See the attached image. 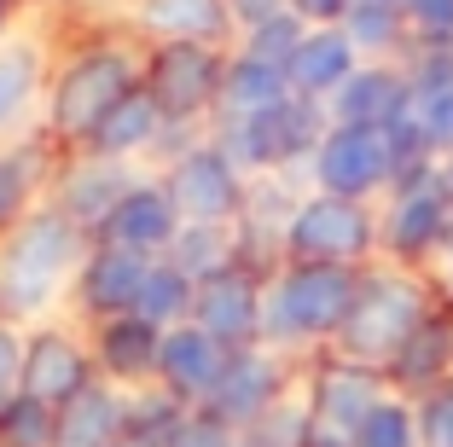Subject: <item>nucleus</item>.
Listing matches in <instances>:
<instances>
[{
  "mask_svg": "<svg viewBox=\"0 0 453 447\" xmlns=\"http://www.w3.org/2000/svg\"><path fill=\"white\" fill-rule=\"evenodd\" d=\"M366 267H326V262H280L262 290V343L273 355L332 349L343 331Z\"/></svg>",
  "mask_w": 453,
  "mask_h": 447,
  "instance_id": "obj_2",
  "label": "nucleus"
},
{
  "mask_svg": "<svg viewBox=\"0 0 453 447\" xmlns=\"http://www.w3.org/2000/svg\"><path fill=\"white\" fill-rule=\"evenodd\" d=\"M378 238H384V262L395 267H436L453 244V192L436 169H418L407 181H395V192L378 210Z\"/></svg>",
  "mask_w": 453,
  "mask_h": 447,
  "instance_id": "obj_7",
  "label": "nucleus"
},
{
  "mask_svg": "<svg viewBox=\"0 0 453 447\" xmlns=\"http://www.w3.org/2000/svg\"><path fill=\"white\" fill-rule=\"evenodd\" d=\"M0 447H58V407L18 395L12 407H0Z\"/></svg>",
  "mask_w": 453,
  "mask_h": 447,
  "instance_id": "obj_33",
  "label": "nucleus"
},
{
  "mask_svg": "<svg viewBox=\"0 0 453 447\" xmlns=\"http://www.w3.org/2000/svg\"><path fill=\"white\" fill-rule=\"evenodd\" d=\"M18 6H24V0H0V41H12V18H18Z\"/></svg>",
  "mask_w": 453,
  "mask_h": 447,
  "instance_id": "obj_41",
  "label": "nucleus"
},
{
  "mask_svg": "<svg viewBox=\"0 0 453 447\" xmlns=\"http://www.w3.org/2000/svg\"><path fill=\"white\" fill-rule=\"evenodd\" d=\"M146 81V65L122 41H94L81 47L53 81H47V128L65 145H88L94 128Z\"/></svg>",
  "mask_w": 453,
  "mask_h": 447,
  "instance_id": "obj_4",
  "label": "nucleus"
},
{
  "mask_svg": "<svg viewBox=\"0 0 453 447\" xmlns=\"http://www.w3.org/2000/svg\"><path fill=\"white\" fill-rule=\"evenodd\" d=\"M441 303V290L430 285L418 267H395V262H372L360 274L355 290V308H349L343 331H337L332 355L360 360V366H378L384 372L389 360L407 349L418 326L430 320V308Z\"/></svg>",
  "mask_w": 453,
  "mask_h": 447,
  "instance_id": "obj_3",
  "label": "nucleus"
},
{
  "mask_svg": "<svg viewBox=\"0 0 453 447\" xmlns=\"http://www.w3.org/2000/svg\"><path fill=\"white\" fill-rule=\"evenodd\" d=\"M262 290H267V274H256L250 262L226 267L221 279H203L198 297H192V326H203L233 355L256 349L262 343Z\"/></svg>",
  "mask_w": 453,
  "mask_h": 447,
  "instance_id": "obj_13",
  "label": "nucleus"
},
{
  "mask_svg": "<svg viewBox=\"0 0 453 447\" xmlns=\"http://www.w3.org/2000/svg\"><path fill=\"white\" fill-rule=\"evenodd\" d=\"M413 47H453V0H407Z\"/></svg>",
  "mask_w": 453,
  "mask_h": 447,
  "instance_id": "obj_35",
  "label": "nucleus"
},
{
  "mask_svg": "<svg viewBox=\"0 0 453 447\" xmlns=\"http://www.w3.org/2000/svg\"><path fill=\"white\" fill-rule=\"evenodd\" d=\"M291 76L285 65H267V58H250V53H233L226 58V76H221V99H215V122H250V117H267L291 99Z\"/></svg>",
  "mask_w": 453,
  "mask_h": 447,
  "instance_id": "obj_25",
  "label": "nucleus"
},
{
  "mask_svg": "<svg viewBox=\"0 0 453 447\" xmlns=\"http://www.w3.org/2000/svg\"><path fill=\"white\" fill-rule=\"evenodd\" d=\"M35 186H41V151L35 145L0 151V238L35 210Z\"/></svg>",
  "mask_w": 453,
  "mask_h": 447,
  "instance_id": "obj_31",
  "label": "nucleus"
},
{
  "mask_svg": "<svg viewBox=\"0 0 453 447\" xmlns=\"http://www.w3.org/2000/svg\"><path fill=\"white\" fill-rule=\"evenodd\" d=\"M24 395V331L0 320V407Z\"/></svg>",
  "mask_w": 453,
  "mask_h": 447,
  "instance_id": "obj_38",
  "label": "nucleus"
},
{
  "mask_svg": "<svg viewBox=\"0 0 453 447\" xmlns=\"http://www.w3.org/2000/svg\"><path fill=\"white\" fill-rule=\"evenodd\" d=\"M303 35H308L303 18H296V12H280V18H267V24L244 29V47H239V53L267 58V65H291V53L303 47Z\"/></svg>",
  "mask_w": 453,
  "mask_h": 447,
  "instance_id": "obj_34",
  "label": "nucleus"
},
{
  "mask_svg": "<svg viewBox=\"0 0 453 447\" xmlns=\"http://www.w3.org/2000/svg\"><path fill=\"white\" fill-rule=\"evenodd\" d=\"M349 447H425V435H418V407L407 395L389 389L384 401L360 419V430L349 435Z\"/></svg>",
  "mask_w": 453,
  "mask_h": 447,
  "instance_id": "obj_32",
  "label": "nucleus"
},
{
  "mask_svg": "<svg viewBox=\"0 0 453 447\" xmlns=\"http://www.w3.org/2000/svg\"><path fill=\"white\" fill-rule=\"evenodd\" d=\"M140 186L134 163H117V158H94V151H76V158L58 169L53 181V204L81 227L88 238H99V227L117 215V204Z\"/></svg>",
  "mask_w": 453,
  "mask_h": 447,
  "instance_id": "obj_15",
  "label": "nucleus"
},
{
  "mask_svg": "<svg viewBox=\"0 0 453 447\" xmlns=\"http://www.w3.org/2000/svg\"><path fill=\"white\" fill-rule=\"evenodd\" d=\"M128 407H134V389L122 383H88V389L58 407V447H117L128 435Z\"/></svg>",
  "mask_w": 453,
  "mask_h": 447,
  "instance_id": "obj_23",
  "label": "nucleus"
},
{
  "mask_svg": "<svg viewBox=\"0 0 453 447\" xmlns=\"http://www.w3.org/2000/svg\"><path fill=\"white\" fill-rule=\"evenodd\" d=\"M389 395V378L378 366H360V360H343V355H326L320 366L308 372L303 383V401H308V424L326 435H355L360 419Z\"/></svg>",
  "mask_w": 453,
  "mask_h": 447,
  "instance_id": "obj_11",
  "label": "nucleus"
},
{
  "mask_svg": "<svg viewBox=\"0 0 453 447\" xmlns=\"http://www.w3.org/2000/svg\"><path fill=\"white\" fill-rule=\"evenodd\" d=\"M94 360L99 378L122 383V389H151L157 383V360H163V326L140 314H117L94 326Z\"/></svg>",
  "mask_w": 453,
  "mask_h": 447,
  "instance_id": "obj_18",
  "label": "nucleus"
},
{
  "mask_svg": "<svg viewBox=\"0 0 453 447\" xmlns=\"http://www.w3.org/2000/svg\"><path fill=\"white\" fill-rule=\"evenodd\" d=\"M169 186L174 210L187 227H239L250 204V174L226 158L215 140H192L174 151V163L157 174Z\"/></svg>",
  "mask_w": 453,
  "mask_h": 447,
  "instance_id": "obj_8",
  "label": "nucleus"
},
{
  "mask_svg": "<svg viewBox=\"0 0 453 447\" xmlns=\"http://www.w3.org/2000/svg\"><path fill=\"white\" fill-rule=\"evenodd\" d=\"M146 274H151L146 256L117 250V244H94V256H88V267H81V279H76L81 314L94 320V326H99V320H117V314H134Z\"/></svg>",
  "mask_w": 453,
  "mask_h": 447,
  "instance_id": "obj_22",
  "label": "nucleus"
},
{
  "mask_svg": "<svg viewBox=\"0 0 453 447\" xmlns=\"http://www.w3.org/2000/svg\"><path fill=\"white\" fill-rule=\"evenodd\" d=\"M134 29L151 41H192V47H226L239 35L233 0H134Z\"/></svg>",
  "mask_w": 453,
  "mask_h": 447,
  "instance_id": "obj_20",
  "label": "nucleus"
},
{
  "mask_svg": "<svg viewBox=\"0 0 453 447\" xmlns=\"http://www.w3.org/2000/svg\"><path fill=\"white\" fill-rule=\"evenodd\" d=\"M326 128H332V111L320 99H303L291 93L280 111H267V117H250V122H215L210 140L221 145L226 158L239 163L250 181L262 174H291V169H308L314 151H320Z\"/></svg>",
  "mask_w": 453,
  "mask_h": 447,
  "instance_id": "obj_5",
  "label": "nucleus"
},
{
  "mask_svg": "<svg viewBox=\"0 0 453 447\" xmlns=\"http://www.w3.org/2000/svg\"><path fill=\"white\" fill-rule=\"evenodd\" d=\"M94 256V238L81 233L58 204H35L12 233L0 238V320H41L47 308L76 290L81 267Z\"/></svg>",
  "mask_w": 453,
  "mask_h": 447,
  "instance_id": "obj_1",
  "label": "nucleus"
},
{
  "mask_svg": "<svg viewBox=\"0 0 453 447\" xmlns=\"http://www.w3.org/2000/svg\"><path fill=\"white\" fill-rule=\"evenodd\" d=\"M366 6H401V12H407V0H366Z\"/></svg>",
  "mask_w": 453,
  "mask_h": 447,
  "instance_id": "obj_44",
  "label": "nucleus"
},
{
  "mask_svg": "<svg viewBox=\"0 0 453 447\" xmlns=\"http://www.w3.org/2000/svg\"><path fill=\"white\" fill-rule=\"evenodd\" d=\"M169 447H239V430H226L221 419H210L203 407H192L180 419V430L169 435Z\"/></svg>",
  "mask_w": 453,
  "mask_h": 447,
  "instance_id": "obj_37",
  "label": "nucleus"
},
{
  "mask_svg": "<svg viewBox=\"0 0 453 447\" xmlns=\"http://www.w3.org/2000/svg\"><path fill=\"white\" fill-rule=\"evenodd\" d=\"M418 435H425V447H453V378L441 383V389L418 395Z\"/></svg>",
  "mask_w": 453,
  "mask_h": 447,
  "instance_id": "obj_36",
  "label": "nucleus"
},
{
  "mask_svg": "<svg viewBox=\"0 0 453 447\" xmlns=\"http://www.w3.org/2000/svg\"><path fill=\"white\" fill-rule=\"evenodd\" d=\"M163 262H174L192 285H203V279H221L226 267L244 262V238L239 227H180V238L169 244Z\"/></svg>",
  "mask_w": 453,
  "mask_h": 447,
  "instance_id": "obj_29",
  "label": "nucleus"
},
{
  "mask_svg": "<svg viewBox=\"0 0 453 447\" xmlns=\"http://www.w3.org/2000/svg\"><path fill=\"white\" fill-rule=\"evenodd\" d=\"M280 262H326V267H372V262H384L378 210L372 204H355V197L303 192L291 227H285Z\"/></svg>",
  "mask_w": 453,
  "mask_h": 447,
  "instance_id": "obj_6",
  "label": "nucleus"
},
{
  "mask_svg": "<svg viewBox=\"0 0 453 447\" xmlns=\"http://www.w3.org/2000/svg\"><path fill=\"white\" fill-rule=\"evenodd\" d=\"M47 93V53L35 35L0 41V140L24 128V117L35 111V99Z\"/></svg>",
  "mask_w": 453,
  "mask_h": 447,
  "instance_id": "obj_28",
  "label": "nucleus"
},
{
  "mask_svg": "<svg viewBox=\"0 0 453 447\" xmlns=\"http://www.w3.org/2000/svg\"><path fill=\"white\" fill-rule=\"evenodd\" d=\"M407 99H413V76L401 58H389V65H360L326 99V111H332V122H349V128H389L407 111Z\"/></svg>",
  "mask_w": 453,
  "mask_h": 447,
  "instance_id": "obj_19",
  "label": "nucleus"
},
{
  "mask_svg": "<svg viewBox=\"0 0 453 447\" xmlns=\"http://www.w3.org/2000/svg\"><path fill=\"white\" fill-rule=\"evenodd\" d=\"M88 383H99V360L76 331L35 326L24 337V395H35L47 407H70Z\"/></svg>",
  "mask_w": 453,
  "mask_h": 447,
  "instance_id": "obj_14",
  "label": "nucleus"
},
{
  "mask_svg": "<svg viewBox=\"0 0 453 447\" xmlns=\"http://www.w3.org/2000/svg\"><path fill=\"white\" fill-rule=\"evenodd\" d=\"M441 181H448V192H453V151L441 158Z\"/></svg>",
  "mask_w": 453,
  "mask_h": 447,
  "instance_id": "obj_43",
  "label": "nucleus"
},
{
  "mask_svg": "<svg viewBox=\"0 0 453 447\" xmlns=\"http://www.w3.org/2000/svg\"><path fill=\"white\" fill-rule=\"evenodd\" d=\"M180 227L187 221H180V210H174L169 186L163 181H140L117 204V215L99 227L94 244H117V250H134V256H146V262H163L169 244L180 238Z\"/></svg>",
  "mask_w": 453,
  "mask_h": 447,
  "instance_id": "obj_17",
  "label": "nucleus"
},
{
  "mask_svg": "<svg viewBox=\"0 0 453 447\" xmlns=\"http://www.w3.org/2000/svg\"><path fill=\"white\" fill-rule=\"evenodd\" d=\"M192 297H198V285H192L174 262H151L134 314L151 320V326H163V331H174V326H187V320H192Z\"/></svg>",
  "mask_w": 453,
  "mask_h": 447,
  "instance_id": "obj_30",
  "label": "nucleus"
},
{
  "mask_svg": "<svg viewBox=\"0 0 453 447\" xmlns=\"http://www.w3.org/2000/svg\"><path fill=\"white\" fill-rule=\"evenodd\" d=\"M226 366H233V349L226 343H215L203 326H174L163 331V360H157V389L174 395L180 407H203L215 395V383L226 378Z\"/></svg>",
  "mask_w": 453,
  "mask_h": 447,
  "instance_id": "obj_16",
  "label": "nucleus"
},
{
  "mask_svg": "<svg viewBox=\"0 0 453 447\" xmlns=\"http://www.w3.org/2000/svg\"><path fill=\"white\" fill-rule=\"evenodd\" d=\"M384 378H389V389L407 395V401H418V395L441 389V383L453 378V303H448V297L430 308V320L407 337V349L384 366Z\"/></svg>",
  "mask_w": 453,
  "mask_h": 447,
  "instance_id": "obj_21",
  "label": "nucleus"
},
{
  "mask_svg": "<svg viewBox=\"0 0 453 447\" xmlns=\"http://www.w3.org/2000/svg\"><path fill=\"white\" fill-rule=\"evenodd\" d=\"M436 290H441V297L453 303V244H448V256L436 262Z\"/></svg>",
  "mask_w": 453,
  "mask_h": 447,
  "instance_id": "obj_40",
  "label": "nucleus"
},
{
  "mask_svg": "<svg viewBox=\"0 0 453 447\" xmlns=\"http://www.w3.org/2000/svg\"><path fill=\"white\" fill-rule=\"evenodd\" d=\"M360 65H366V58L355 53V41H349L343 24H337V29H308L303 47L291 53V65H285V76H291V88L303 93V99H320L326 105Z\"/></svg>",
  "mask_w": 453,
  "mask_h": 447,
  "instance_id": "obj_27",
  "label": "nucleus"
},
{
  "mask_svg": "<svg viewBox=\"0 0 453 447\" xmlns=\"http://www.w3.org/2000/svg\"><path fill=\"white\" fill-rule=\"evenodd\" d=\"M407 76H413L418 128L436 145V158H448L453 151V47H413L407 53Z\"/></svg>",
  "mask_w": 453,
  "mask_h": 447,
  "instance_id": "obj_24",
  "label": "nucleus"
},
{
  "mask_svg": "<svg viewBox=\"0 0 453 447\" xmlns=\"http://www.w3.org/2000/svg\"><path fill=\"white\" fill-rule=\"evenodd\" d=\"M163 140H169V117L157 111V99H151L146 81H140V88H134L128 99H122V105L94 128V140L81 145V151H94V158H117V163H134V158H146V151H157Z\"/></svg>",
  "mask_w": 453,
  "mask_h": 447,
  "instance_id": "obj_26",
  "label": "nucleus"
},
{
  "mask_svg": "<svg viewBox=\"0 0 453 447\" xmlns=\"http://www.w3.org/2000/svg\"><path fill=\"white\" fill-rule=\"evenodd\" d=\"M401 181L395 145H389V128H349V122H332L308 163V186L332 197H355V204H372V197H389Z\"/></svg>",
  "mask_w": 453,
  "mask_h": 447,
  "instance_id": "obj_9",
  "label": "nucleus"
},
{
  "mask_svg": "<svg viewBox=\"0 0 453 447\" xmlns=\"http://www.w3.org/2000/svg\"><path fill=\"white\" fill-rule=\"evenodd\" d=\"M226 47H192V41H169L146 58V93L169 117V128H192L198 117H215L226 76Z\"/></svg>",
  "mask_w": 453,
  "mask_h": 447,
  "instance_id": "obj_10",
  "label": "nucleus"
},
{
  "mask_svg": "<svg viewBox=\"0 0 453 447\" xmlns=\"http://www.w3.org/2000/svg\"><path fill=\"white\" fill-rule=\"evenodd\" d=\"M285 395H291V383H285V355H273L267 343H256V349H239V355H233L226 378L215 383V395L203 401V412L221 419L226 430H250V424H262L267 412L280 407Z\"/></svg>",
  "mask_w": 453,
  "mask_h": 447,
  "instance_id": "obj_12",
  "label": "nucleus"
},
{
  "mask_svg": "<svg viewBox=\"0 0 453 447\" xmlns=\"http://www.w3.org/2000/svg\"><path fill=\"white\" fill-rule=\"evenodd\" d=\"M291 12L303 18L308 29H337L349 12H355V0H291Z\"/></svg>",
  "mask_w": 453,
  "mask_h": 447,
  "instance_id": "obj_39",
  "label": "nucleus"
},
{
  "mask_svg": "<svg viewBox=\"0 0 453 447\" xmlns=\"http://www.w3.org/2000/svg\"><path fill=\"white\" fill-rule=\"evenodd\" d=\"M117 447H163V442H151V435H134V430H128V435H122Z\"/></svg>",
  "mask_w": 453,
  "mask_h": 447,
  "instance_id": "obj_42",
  "label": "nucleus"
}]
</instances>
